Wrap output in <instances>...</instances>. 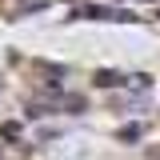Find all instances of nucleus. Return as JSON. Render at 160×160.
Listing matches in <instances>:
<instances>
[{
    "mask_svg": "<svg viewBox=\"0 0 160 160\" xmlns=\"http://www.w3.org/2000/svg\"><path fill=\"white\" fill-rule=\"evenodd\" d=\"M156 160H160V156H156Z\"/></svg>",
    "mask_w": 160,
    "mask_h": 160,
    "instance_id": "obj_1",
    "label": "nucleus"
}]
</instances>
